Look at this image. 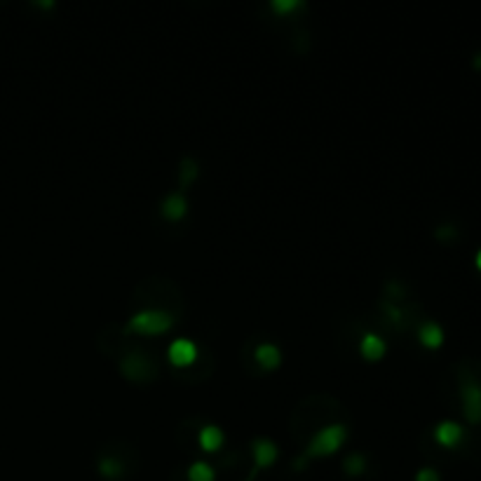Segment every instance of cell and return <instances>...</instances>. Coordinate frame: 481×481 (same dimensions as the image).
Listing matches in <instances>:
<instances>
[{
  "instance_id": "6",
  "label": "cell",
  "mask_w": 481,
  "mask_h": 481,
  "mask_svg": "<svg viewBox=\"0 0 481 481\" xmlns=\"http://www.w3.org/2000/svg\"><path fill=\"white\" fill-rule=\"evenodd\" d=\"M251 455H254V465L258 470H268V467L275 465L280 448L270 439H254L251 441Z\"/></svg>"
},
{
  "instance_id": "5",
  "label": "cell",
  "mask_w": 481,
  "mask_h": 481,
  "mask_svg": "<svg viewBox=\"0 0 481 481\" xmlns=\"http://www.w3.org/2000/svg\"><path fill=\"white\" fill-rule=\"evenodd\" d=\"M167 357L174 366H181L183 369V366H191L198 359V347L188 338H176L167 347Z\"/></svg>"
},
{
  "instance_id": "20",
  "label": "cell",
  "mask_w": 481,
  "mask_h": 481,
  "mask_svg": "<svg viewBox=\"0 0 481 481\" xmlns=\"http://www.w3.org/2000/svg\"><path fill=\"white\" fill-rule=\"evenodd\" d=\"M474 265H477V270L481 273V249L477 251V254H474Z\"/></svg>"
},
{
  "instance_id": "15",
  "label": "cell",
  "mask_w": 481,
  "mask_h": 481,
  "mask_svg": "<svg viewBox=\"0 0 481 481\" xmlns=\"http://www.w3.org/2000/svg\"><path fill=\"white\" fill-rule=\"evenodd\" d=\"M366 470V460H364V455H359V453H352V455H347L345 458V472L350 474V477H359Z\"/></svg>"
},
{
  "instance_id": "3",
  "label": "cell",
  "mask_w": 481,
  "mask_h": 481,
  "mask_svg": "<svg viewBox=\"0 0 481 481\" xmlns=\"http://www.w3.org/2000/svg\"><path fill=\"white\" fill-rule=\"evenodd\" d=\"M460 407H463V416L470 425H479L481 423V383L477 378H467L460 385Z\"/></svg>"
},
{
  "instance_id": "16",
  "label": "cell",
  "mask_w": 481,
  "mask_h": 481,
  "mask_svg": "<svg viewBox=\"0 0 481 481\" xmlns=\"http://www.w3.org/2000/svg\"><path fill=\"white\" fill-rule=\"evenodd\" d=\"M198 179V164H195L193 160H183L181 162V174H179V181L181 186H191V183Z\"/></svg>"
},
{
  "instance_id": "1",
  "label": "cell",
  "mask_w": 481,
  "mask_h": 481,
  "mask_svg": "<svg viewBox=\"0 0 481 481\" xmlns=\"http://www.w3.org/2000/svg\"><path fill=\"white\" fill-rule=\"evenodd\" d=\"M174 326V317L162 310H141L129 320V331L139 336H162Z\"/></svg>"
},
{
  "instance_id": "13",
  "label": "cell",
  "mask_w": 481,
  "mask_h": 481,
  "mask_svg": "<svg viewBox=\"0 0 481 481\" xmlns=\"http://www.w3.org/2000/svg\"><path fill=\"white\" fill-rule=\"evenodd\" d=\"M214 479H216V472H214V467L209 463L198 460V463L188 467V481H214Z\"/></svg>"
},
{
  "instance_id": "4",
  "label": "cell",
  "mask_w": 481,
  "mask_h": 481,
  "mask_svg": "<svg viewBox=\"0 0 481 481\" xmlns=\"http://www.w3.org/2000/svg\"><path fill=\"white\" fill-rule=\"evenodd\" d=\"M465 439V427L455 420H441L434 427V441L444 448H458Z\"/></svg>"
},
{
  "instance_id": "14",
  "label": "cell",
  "mask_w": 481,
  "mask_h": 481,
  "mask_svg": "<svg viewBox=\"0 0 481 481\" xmlns=\"http://www.w3.org/2000/svg\"><path fill=\"white\" fill-rule=\"evenodd\" d=\"M123 463L116 458H101V463H99V472H101V477H106V479H118V477H123Z\"/></svg>"
},
{
  "instance_id": "2",
  "label": "cell",
  "mask_w": 481,
  "mask_h": 481,
  "mask_svg": "<svg viewBox=\"0 0 481 481\" xmlns=\"http://www.w3.org/2000/svg\"><path fill=\"white\" fill-rule=\"evenodd\" d=\"M345 439H347L345 425H338V423L336 425H326V427H322L313 439H310L308 455H313V458H326V455H333L340 446L345 444Z\"/></svg>"
},
{
  "instance_id": "7",
  "label": "cell",
  "mask_w": 481,
  "mask_h": 481,
  "mask_svg": "<svg viewBox=\"0 0 481 481\" xmlns=\"http://www.w3.org/2000/svg\"><path fill=\"white\" fill-rule=\"evenodd\" d=\"M418 340L427 350H436V347L444 345V329L436 322H423L420 329H418Z\"/></svg>"
},
{
  "instance_id": "8",
  "label": "cell",
  "mask_w": 481,
  "mask_h": 481,
  "mask_svg": "<svg viewBox=\"0 0 481 481\" xmlns=\"http://www.w3.org/2000/svg\"><path fill=\"white\" fill-rule=\"evenodd\" d=\"M359 352H362V357L369 359V362H378V359L385 357L388 345H385V340L378 336V333H366L362 338V343H359Z\"/></svg>"
},
{
  "instance_id": "11",
  "label": "cell",
  "mask_w": 481,
  "mask_h": 481,
  "mask_svg": "<svg viewBox=\"0 0 481 481\" xmlns=\"http://www.w3.org/2000/svg\"><path fill=\"white\" fill-rule=\"evenodd\" d=\"M202 451L207 453H216L221 446H223L226 436H223V429L216 427V425H205L200 429V436H198Z\"/></svg>"
},
{
  "instance_id": "12",
  "label": "cell",
  "mask_w": 481,
  "mask_h": 481,
  "mask_svg": "<svg viewBox=\"0 0 481 481\" xmlns=\"http://www.w3.org/2000/svg\"><path fill=\"white\" fill-rule=\"evenodd\" d=\"M256 362L261 369L265 371H273L280 366L282 362V352H280V347L273 345V343H263V345H258L256 347Z\"/></svg>"
},
{
  "instance_id": "18",
  "label": "cell",
  "mask_w": 481,
  "mask_h": 481,
  "mask_svg": "<svg viewBox=\"0 0 481 481\" xmlns=\"http://www.w3.org/2000/svg\"><path fill=\"white\" fill-rule=\"evenodd\" d=\"M416 481H441V477L434 467H423V470H418Z\"/></svg>"
},
{
  "instance_id": "17",
  "label": "cell",
  "mask_w": 481,
  "mask_h": 481,
  "mask_svg": "<svg viewBox=\"0 0 481 481\" xmlns=\"http://www.w3.org/2000/svg\"><path fill=\"white\" fill-rule=\"evenodd\" d=\"M270 8H273L277 15H287V12H296L299 8H303V3L301 0H273Z\"/></svg>"
},
{
  "instance_id": "9",
  "label": "cell",
  "mask_w": 481,
  "mask_h": 481,
  "mask_svg": "<svg viewBox=\"0 0 481 481\" xmlns=\"http://www.w3.org/2000/svg\"><path fill=\"white\" fill-rule=\"evenodd\" d=\"M150 371H153V366L141 354H129L123 362V373L132 378V381H143L145 376H150Z\"/></svg>"
},
{
  "instance_id": "19",
  "label": "cell",
  "mask_w": 481,
  "mask_h": 481,
  "mask_svg": "<svg viewBox=\"0 0 481 481\" xmlns=\"http://www.w3.org/2000/svg\"><path fill=\"white\" fill-rule=\"evenodd\" d=\"M472 66L477 68V71H481V52L474 54V59H472Z\"/></svg>"
},
{
  "instance_id": "10",
  "label": "cell",
  "mask_w": 481,
  "mask_h": 481,
  "mask_svg": "<svg viewBox=\"0 0 481 481\" xmlns=\"http://www.w3.org/2000/svg\"><path fill=\"white\" fill-rule=\"evenodd\" d=\"M188 214V200L181 193L167 195L162 202V216L167 221H181Z\"/></svg>"
}]
</instances>
